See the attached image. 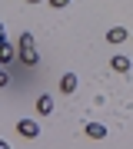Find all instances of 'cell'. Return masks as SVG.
<instances>
[{
  "label": "cell",
  "instance_id": "obj_1",
  "mask_svg": "<svg viewBox=\"0 0 133 149\" xmlns=\"http://www.w3.org/2000/svg\"><path fill=\"white\" fill-rule=\"evenodd\" d=\"M17 53H20V60H23L27 66L40 63V56H37V43H33L30 33H23V37H20V43H17Z\"/></svg>",
  "mask_w": 133,
  "mask_h": 149
},
{
  "label": "cell",
  "instance_id": "obj_2",
  "mask_svg": "<svg viewBox=\"0 0 133 149\" xmlns=\"http://www.w3.org/2000/svg\"><path fill=\"white\" fill-rule=\"evenodd\" d=\"M17 133H20L23 139H37L40 136V126L33 119H20V123H17Z\"/></svg>",
  "mask_w": 133,
  "mask_h": 149
},
{
  "label": "cell",
  "instance_id": "obj_3",
  "mask_svg": "<svg viewBox=\"0 0 133 149\" xmlns=\"http://www.w3.org/2000/svg\"><path fill=\"white\" fill-rule=\"evenodd\" d=\"M87 136L90 139H106V126L103 123H87Z\"/></svg>",
  "mask_w": 133,
  "mask_h": 149
},
{
  "label": "cell",
  "instance_id": "obj_4",
  "mask_svg": "<svg viewBox=\"0 0 133 149\" xmlns=\"http://www.w3.org/2000/svg\"><path fill=\"white\" fill-rule=\"evenodd\" d=\"M60 93H67V96L77 93V76H73V73H67L63 80H60Z\"/></svg>",
  "mask_w": 133,
  "mask_h": 149
},
{
  "label": "cell",
  "instance_id": "obj_5",
  "mask_svg": "<svg viewBox=\"0 0 133 149\" xmlns=\"http://www.w3.org/2000/svg\"><path fill=\"white\" fill-rule=\"evenodd\" d=\"M37 113H40V116H50V113H53V96H40V100H37Z\"/></svg>",
  "mask_w": 133,
  "mask_h": 149
},
{
  "label": "cell",
  "instance_id": "obj_6",
  "mask_svg": "<svg viewBox=\"0 0 133 149\" xmlns=\"http://www.w3.org/2000/svg\"><path fill=\"white\" fill-rule=\"evenodd\" d=\"M106 40H110V43H123V40H130V33L123 30V27H113L110 33H106Z\"/></svg>",
  "mask_w": 133,
  "mask_h": 149
},
{
  "label": "cell",
  "instance_id": "obj_7",
  "mask_svg": "<svg viewBox=\"0 0 133 149\" xmlns=\"http://www.w3.org/2000/svg\"><path fill=\"white\" fill-rule=\"evenodd\" d=\"M110 66L117 70V73H130V60H127V56H113V60H110Z\"/></svg>",
  "mask_w": 133,
  "mask_h": 149
},
{
  "label": "cell",
  "instance_id": "obj_8",
  "mask_svg": "<svg viewBox=\"0 0 133 149\" xmlns=\"http://www.w3.org/2000/svg\"><path fill=\"white\" fill-rule=\"evenodd\" d=\"M13 60V47L10 43H0V63H10Z\"/></svg>",
  "mask_w": 133,
  "mask_h": 149
},
{
  "label": "cell",
  "instance_id": "obj_9",
  "mask_svg": "<svg viewBox=\"0 0 133 149\" xmlns=\"http://www.w3.org/2000/svg\"><path fill=\"white\" fill-rule=\"evenodd\" d=\"M7 83H10V76H7V70H4V66H0V90H4V86H7Z\"/></svg>",
  "mask_w": 133,
  "mask_h": 149
},
{
  "label": "cell",
  "instance_id": "obj_10",
  "mask_svg": "<svg viewBox=\"0 0 133 149\" xmlns=\"http://www.w3.org/2000/svg\"><path fill=\"white\" fill-rule=\"evenodd\" d=\"M70 3V0H50V7H57V10H60V7H67Z\"/></svg>",
  "mask_w": 133,
  "mask_h": 149
},
{
  "label": "cell",
  "instance_id": "obj_11",
  "mask_svg": "<svg viewBox=\"0 0 133 149\" xmlns=\"http://www.w3.org/2000/svg\"><path fill=\"white\" fill-rule=\"evenodd\" d=\"M0 43H7V30H4V23H0Z\"/></svg>",
  "mask_w": 133,
  "mask_h": 149
},
{
  "label": "cell",
  "instance_id": "obj_12",
  "mask_svg": "<svg viewBox=\"0 0 133 149\" xmlns=\"http://www.w3.org/2000/svg\"><path fill=\"white\" fill-rule=\"evenodd\" d=\"M30 3H43V0H30Z\"/></svg>",
  "mask_w": 133,
  "mask_h": 149
},
{
  "label": "cell",
  "instance_id": "obj_13",
  "mask_svg": "<svg viewBox=\"0 0 133 149\" xmlns=\"http://www.w3.org/2000/svg\"><path fill=\"white\" fill-rule=\"evenodd\" d=\"M130 40H133V33H130Z\"/></svg>",
  "mask_w": 133,
  "mask_h": 149
}]
</instances>
